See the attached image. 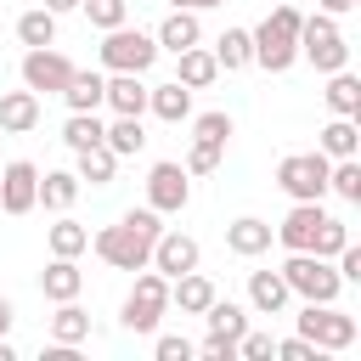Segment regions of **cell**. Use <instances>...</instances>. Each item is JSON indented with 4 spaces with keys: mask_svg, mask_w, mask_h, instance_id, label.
I'll return each instance as SVG.
<instances>
[{
    "mask_svg": "<svg viewBox=\"0 0 361 361\" xmlns=\"http://www.w3.org/2000/svg\"><path fill=\"white\" fill-rule=\"evenodd\" d=\"M152 350H158V361H186V355H192V344H186V338H175V333H164Z\"/></svg>",
    "mask_w": 361,
    "mask_h": 361,
    "instance_id": "cell-43",
    "label": "cell"
},
{
    "mask_svg": "<svg viewBox=\"0 0 361 361\" xmlns=\"http://www.w3.org/2000/svg\"><path fill=\"white\" fill-rule=\"evenodd\" d=\"M355 316H344V310H333V305H310L305 299V310H299V338H310L316 350H350L355 344Z\"/></svg>",
    "mask_w": 361,
    "mask_h": 361,
    "instance_id": "cell-8",
    "label": "cell"
},
{
    "mask_svg": "<svg viewBox=\"0 0 361 361\" xmlns=\"http://www.w3.org/2000/svg\"><path fill=\"white\" fill-rule=\"evenodd\" d=\"M158 62V39L152 34H141V28H107V39H102V68L107 73H147Z\"/></svg>",
    "mask_w": 361,
    "mask_h": 361,
    "instance_id": "cell-7",
    "label": "cell"
},
{
    "mask_svg": "<svg viewBox=\"0 0 361 361\" xmlns=\"http://www.w3.org/2000/svg\"><path fill=\"white\" fill-rule=\"evenodd\" d=\"M248 305H254L259 316H282V305H288L282 271H248Z\"/></svg>",
    "mask_w": 361,
    "mask_h": 361,
    "instance_id": "cell-20",
    "label": "cell"
},
{
    "mask_svg": "<svg viewBox=\"0 0 361 361\" xmlns=\"http://www.w3.org/2000/svg\"><path fill=\"white\" fill-rule=\"evenodd\" d=\"M85 338H90V316H85L73 299H62L56 316H51V344H73V350H79Z\"/></svg>",
    "mask_w": 361,
    "mask_h": 361,
    "instance_id": "cell-25",
    "label": "cell"
},
{
    "mask_svg": "<svg viewBox=\"0 0 361 361\" xmlns=\"http://www.w3.org/2000/svg\"><path fill=\"white\" fill-rule=\"evenodd\" d=\"M107 135V124L96 118V113H68V124H62V141L73 147V152H85V147H96Z\"/></svg>",
    "mask_w": 361,
    "mask_h": 361,
    "instance_id": "cell-33",
    "label": "cell"
},
{
    "mask_svg": "<svg viewBox=\"0 0 361 361\" xmlns=\"http://www.w3.org/2000/svg\"><path fill=\"white\" fill-rule=\"evenodd\" d=\"M107 147H113V158H135L141 147H147V130H141V118H130V113H113V124H107V135H102Z\"/></svg>",
    "mask_w": 361,
    "mask_h": 361,
    "instance_id": "cell-26",
    "label": "cell"
},
{
    "mask_svg": "<svg viewBox=\"0 0 361 361\" xmlns=\"http://www.w3.org/2000/svg\"><path fill=\"white\" fill-rule=\"evenodd\" d=\"M197 259H203V248H197V237H186V231H158V243H152V271L158 276H186V271H197Z\"/></svg>",
    "mask_w": 361,
    "mask_h": 361,
    "instance_id": "cell-11",
    "label": "cell"
},
{
    "mask_svg": "<svg viewBox=\"0 0 361 361\" xmlns=\"http://www.w3.org/2000/svg\"><path fill=\"white\" fill-rule=\"evenodd\" d=\"M327 192H338L344 203H361V164L355 158H333L327 164Z\"/></svg>",
    "mask_w": 361,
    "mask_h": 361,
    "instance_id": "cell-34",
    "label": "cell"
},
{
    "mask_svg": "<svg viewBox=\"0 0 361 361\" xmlns=\"http://www.w3.org/2000/svg\"><path fill=\"white\" fill-rule=\"evenodd\" d=\"M327 107L338 113V118H361V79L350 73V68H338V73H327Z\"/></svg>",
    "mask_w": 361,
    "mask_h": 361,
    "instance_id": "cell-23",
    "label": "cell"
},
{
    "mask_svg": "<svg viewBox=\"0 0 361 361\" xmlns=\"http://www.w3.org/2000/svg\"><path fill=\"white\" fill-rule=\"evenodd\" d=\"M355 147H361V130H355V118H338V113H333V124L322 130L316 152H327V158H355Z\"/></svg>",
    "mask_w": 361,
    "mask_h": 361,
    "instance_id": "cell-28",
    "label": "cell"
},
{
    "mask_svg": "<svg viewBox=\"0 0 361 361\" xmlns=\"http://www.w3.org/2000/svg\"><path fill=\"white\" fill-rule=\"evenodd\" d=\"M147 107H152L164 124H180V118L192 113V90H186L180 79H169V85H152V90H147Z\"/></svg>",
    "mask_w": 361,
    "mask_h": 361,
    "instance_id": "cell-24",
    "label": "cell"
},
{
    "mask_svg": "<svg viewBox=\"0 0 361 361\" xmlns=\"http://www.w3.org/2000/svg\"><path fill=\"white\" fill-rule=\"evenodd\" d=\"M73 79V62L62 56V51H51V45H34L28 56H23V85L34 90V96H62V85Z\"/></svg>",
    "mask_w": 361,
    "mask_h": 361,
    "instance_id": "cell-9",
    "label": "cell"
},
{
    "mask_svg": "<svg viewBox=\"0 0 361 361\" xmlns=\"http://www.w3.org/2000/svg\"><path fill=\"white\" fill-rule=\"evenodd\" d=\"M322 220H327V209H322V203H293V209H288V220L276 226L282 248H288V254H310V243H316Z\"/></svg>",
    "mask_w": 361,
    "mask_h": 361,
    "instance_id": "cell-13",
    "label": "cell"
},
{
    "mask_svg": "<svg viewBox=\"0 0 361 361\" xmlns=\"http://www.w3.org/2000/svg\"><path fill=\"white\" fill-rule=\"evenodd\" d=\"M327 152H288L276 164V186L293 197V203H322L327 197Z\"/></svg>",
    "mask_w": 361,
    "mask_h": 361,
    "instance_id": "cell-6",
    "label": "cell"
},
{
    "mask_svg": "<svg viewBox=\"0 0 361 361\" xmlns=\"http://www.w3.org/2000/svg\"><path fill=\"white\" fill-rule=\"evenodd\" d=\"M271 350H276V338H271V333H248V327L237 333V355H243V361H265Z\"/></svg>",
    "mask_w": 361,
    "mask_h": 361,
    "instance_id": "cell-40",
    "label": "cell"
},
{
    "mask_svg": "<svg viewBox=\"0 0 361 361\" xmlns=\"http://www.w3.org/2000/svg\"><path fill=\"white\" fill-rule=\"evenodd\" d=\"M203 322H209V333H220V338H237V333H243V327H248V310H243V305H231V299H220V293H214V299H209V305H203Z\"/></svg>",
    "mask_w": 361,
    "mask_h": 361,
    "instance_id": "cell-29",
    "label": "cell"
},
{
    "mask_svg": "<svg viewBox=\"0 0 361 361\" xmlns=\"http://www.w3.org/2000/svg\"><path fill=\"white\" fill-rule=\"evenodd\" d=\"M344 243H350V231H344V220H333V214H327V220H322V231H316V243H310V254H322V259H333V254H338Z\"/></svg>",
    "mask_w": 361,
    "mask_h": 361,
    "instance_id": "cell-38",
    "label": "cell"
},
{
    "mask_svg": "<svg viewBox=\"0 0 361 361\" xmlns=\"http://www.w3.org/2000/svg\"><path fill=\"white\" fill-rule=\"evenodd\" d=\"M158 231H164V226H158V209H130L118 226L96 231V254H102L113 271H147Z\"/></svg>",
    "mask_w": 361,
    "mask_h": 361,
    "instance_id": "cell-1",
    "label": "cell"
},
{
    "mask_svg": "<svg viewBox=\"0 0 361 361\" xmlns=\"http://www.w3.org/2000/svg\"><path fill=\"white\" fill-rule=\"evenodd\" d=\"M271 355H282V361H316V355H322V350H316V344H310V338H282V344H276V350H271Z\"/></svg>",
    "mask_w": 361,
    "mask_h": 361,
    "instance_id": "cell-42",
    "label": "cell"
},
{
    "mask_svg": "<svg viewBox=\"0 0 361 361\" xmlns=\"http://www.w3.org/2000/svg\"><path fill=\"white\" fill-rule=\"evenodd\" d=\"M73 197H79V175H73V169H45L39 203H45V209H73Z\"/></svg>",
    "mask_w": 361,
    "mask_h": 361,
    "instance_id": "cell-32",
    "label": "cell"
},
{
    "mask_svg": "<svg viewBox=\"0 0 361 361\" xmlns=\"http://www.w3.org/2000/svg\"><path fill=\"white\" fill-rule=\"evenodd\" d=\"M34 203H39V169L28 158H11L0 169V209L6 214H28Z\"/></svg>",
    "mask_w": 361,
    "mask_h": 361,
    "instance_id": "cell-12",
    "label": "cell"
},
{
    "mask_svg": "<svg viewBox=\"0 0 361 361\" xmlns=\"http://www.w3.org/2000/svg\"><path fill=\"white\" fill-rule=\"evenodd\" d=\"M102 102H107L113 113L141 118V113H147V85H141V73H113V79H107V90H102Z\"/></svg>",
    "mask_w": 361,
    "mask_h": 361,
    "instance_id": "cell-18",
    "label": "cell"
},
{
    "mask_svg": "<svg viewBox=\"0 0 361 361\" xmlns=\"http://www.w3.org/2000/svg\"><path fill=\"white\" fill-rule=\"evenodd\" d=\"M361 0H316V11H327V17H344V11H355Z\"/></svg>",
    "mask_w": 361,
    "mask_h": 361,
    "instance_id": "cell-44",
    "label": "cell"
},
{
    "mask_svg": "<svg viewBox=\"0 0 361 361\" xmlns=\"http://www.w3.org/2000/svg\"><path fill=\"white\" fill-rule=\"evenodd\" d=\"M6 333H11V305L0 299V338H6Z\"/></svg>",
    "mask_w": 361,
    "mask_h": 361,
    "instance_id": "cell-45",
    "label": "cell"
},
{
    "mask_svg": "<svg viewBox=\"0 0 361 361\" xmlns=\"http://www.w3.org/2000/svg\"><path fill=\"white\" fill-rule=\"evenodd\" d=\"M34 124H39V96H34L28 85H23V90H6V96H0V130H6V135H28Z\"/></svg>",
    "mask_w": 361,
    "mask_h": 361,
    "instance_id": "cell-14",
    "label": "cell"
},
{
    "mask_svg": "<svg viewBox=\"0 0 361 361\" xmlns=\"http://www.w3.org/2000/svg\"><path fill=\"white\" fill-rule=\"evenodd\" d=\"M102 90H107V79H102V73L73 68V79L62 85V102H68V113H96V107H102Z\"/></svg>",
    "mask_w": 361,
    "mask_h": 361,
    "instance_id": "cell-21",
    "label": "cell"
},
{
    "mask_svg": "<svg viewBox=\"0 0 361 361\" xmlns=\"http://www.w3.org/2000/svg\"><path fill=\"white\" fill-rule=\"evenodd\" d=\"M17 39L34 51V45H56V11H45V6H34V11H23L17 17Z\"/></svg>",
    "mask_w": 361,
    "mask_h": 361,
    "instance_id": "cell-30",
    "label": "cell"
},
{
    "mask_svg": "<svg viewBox=\"0 0 361 361\" xmlns=\"http://www.w3.org/2000/svg\"><path fill=\"white\" fill-rule=\"evenodd\" d=\"M214 62H220L226 73L248 68V62H254V39H248V28H226V34L214 39Z\"/></svg>",
    "mask_w": 361,
    "mask_h": 361,
    "instance_id": "cell-27",
    "label": "cell"
},
{
    "mask_svg": "<svg viewBox=\"0 0 361 361\" xmlns=\"http://www.w3.org/2000/svg\"><path fill=\"white\" fill-rule=\"evenodd\" d=\"M79 288H85V276H79V265L73 259H51L45 271H39V293L51 299V305H62V299H79Z\"/></svg>",
    "mask_w": 361,
    "mask_h": 361,
    "instance_id": "cell-19",
    "label": "cell"
},
{
    "mask_svg": "<svg viewBox=\"0 0 361 361\" xmlns=\"http://www.w3.org/2000/svg\"><path fill=\"white\" fill-rule=\"evenodd\" d=\"M152 39H158V51H186V45L203 39V23H197V11H175V6H169V17L158 23Z\"/></svg>",
    "mask_w": 361,
    "mask_h": 361,
    "instance_id": "cell-16",
    "label": "cell"
},
{
    "mask_svg": "<svg viewBox=\"0 0 361 361\" xmlns=\"http://www.w3.org/2000/svg\"><path fill=\"white\" fill-rule=\"evenodd\" d=\"M209 299H214V282H209L203 271H186V276L169 282V305H180V316H203Z\"/></svg>",
    "mask_w": 361,
    "mask_h": 361,
    "instance_id": "cell-22",
    "label": "cell"
},
{
    "mask_svg": "<svg viewBox=\"0 0 361 361\" xmlns=\"http://www.w3.org/2000/svg\"><path fill=\"white\" fill-rule=\"evenodd\" d=\"M169 6H175V11H197V0H169Z\"/></svg>",
    "mask_w": 361,
    "mask_h": 361,
    "instance_id": "cell-47",
    "label": "cell"
},
{
    "mask_svg": "<svg viewBox=\"0 0 361 361\" xmlns=\"http://www.w3.org/2000/svg\"><path fill=\"white\" fill-rule=\"evenodd\" d=\"M192 355H209V361H237V338H220V333H209L203 344H192Z\"/></svg>",
    "mask_w": 361,
    "mask_h": 361,
    "instance_id": "cell-41",
    "label": "cell"
},
{
    "mask_svg": "<svg viewBox=\"0 0 361 361\" xmlns=\"http://www.w3.org/2000/svg\"><path fill=\"white\" fill-rule=\"evenodd\" d=\"M73 6H79V0H45V11H56V17H62V11H73Z\"/></svg>",
    "mask_w": 361,
    "mask_h": 361,
    "instance_id": "cell-46",
    "label": "cell"
},
{
    "mask_svg": "<svg viewBox=\"0 0 361 361\" xmlns=\"http://www.w3.org/2000/svg\"><path fill=\"white\" fill-rule=\"evenodd\" d=\"M186 197H192L186 164H152V169H147V209H158V214H180Z\"/></svg>",
    "mask_w": 361,
    "mask_h": 361,
    "instance_id": "cell-10",
    "label": "cell"
},
{
    "mask_svg": "<svg viewBox=\"0 0 361 361\" xmlns=\"http://www.w3.org/2000/svg\"><path fill=\"white\" fill-rule=\"evenodd\" d=\"M79 11H85L102 34H107V28H118V23L130 17V0H79Z\"/></svg>",
    "mask_w": 361,
    "mask_h": 361,
    "instance_id": "cell-36",
    "label": "cell"
},
{
    "mask_svg": "<svg viewBox=\"0 0 361 361\" xmlns=\"http://www.w3.org/2000/svg\"><path fill=\"white\" fill-rule=\"evenodd\" d=\"M180 62H175V79L186 85V90H203V85H214L220 79V62H214V51H203V45H186V51H175Z\"/></svg>",
    "mask_w": 361,
    "mask_h": 361,
    "instance_id": "cell-17",
    "label": "cell"
},
{
    "mask_svg": "<svg viewBox=\"0 0 361 361\" xmlns=\"http://www.w3.org/2000/svg\"><path fill=\"white\" fill-rule=\"evenodd\" d=\"M282 282H288V293H299V299H310V305H333L338 288H344L338 271H333V259H322V254H288Z\"/></svg>",
    "mask_w": 361,
    "mask_h": 361,
    "instance_id": "cell-4",
    "label": "cell"
},
{
    "mask_svg": "<svg viewBox=\"0 0 361 361\" xmlns=\"http://www.w3.org/2000/svg\"><path fill=\"white\" fill-rule=\"evenodd\" d=\"M209 6H226V0H197V11H209Z\"/></svg>",
    "mask_w": 361,
    "mask_h": 361,
    "instance_id": "cell-48",
    "label": "cell"
},
{
    "mask_svg": "<svg viewBox=\"0 0 361 361\" xmlns=\"http://www.w3.org/2000/svg\"><path fill=\"white\" fill-rule=\"evenodd\" d=\"M192 141H231V113H203L197 124H192Z\"/></svg>",
    "mask_w": 361,
    "mask_h": 361,
    "instance_id": "cell-39",
    "label": "cell"
},
{
    "mask_svg": "<svg viewBox=\"0 0 361 361\" xmlns=\"http://www.w3.org/2000/svg\"><path fill=\"white\" fill-rule=\"evenodd\" d=\"M164 310H169V276H158L152 265L135 276V288L124 293V310H118V322L130 327V333H152L158 322H164Z\"/></svg>",
    "mask_w": 361,
    "mask_h": 361,
    "instance_id": "cell-5",
    "label": "cell"
},
{
    "mask_svg": "<svg viewBox=\"0 0 361 361\" xmlns=\"http://www.w3.org/2000/svg\"><path fill=\"white\" fill-rule=\"evenodd\" d=\"M90 248V231L79 226V220H56L51 226V254H62V259H79Z\"/></svg>",
    "mask_w": 361,
    "mask_h": 361,
    "instance_id": "cell-35",
    "label": "cell"
},
{
    "mask_svg": "<svg viewBox=\"0 0 361 361\" xmlns=\"http://www.w3.org/2000/svg\"><path fill=\"white\" fill-rule=\"evenodd\" d=\"M299 56H310L316 73H338V68L350 62V45H344V34H338V23H333L327 11L299 17Z\"/></svg>",
    "mask_w": 361,
    "mask_h": 361,
    "instance_id": "cell-3",
    "label": "cell"
},
{
    "mask_svg": "<svg viewBox=\"0 0 361 361\" xmlns=\"http://www.w3.org/2000/svg\"><path fill=\"white\" fill-rule=\"evenodd\" d=\"M248 39H254V62H259L265 73H288V68L299 62V6L282 0Z\"/></svg>",
    "mask_w": 361,
    "mask_h": 361,
    "instance_id": "cell-2",
    "label": "cell"
},
{
    "mask_svg": "<svg viewBox=\"0 0 361 361\" xmlns=\"http://www.w3.org/2000/svg\"><path fill=\"white\" fill-rule=\"evenodd\" d=\"M271 237H276V231H271L265 220H254V214H243V220H231V226H226V248H231L237 259L265 254V248H271Z\"/></svg>",
    "mask_w": 361,
    "mask_h": 361,
    "instance_id": "cell-15",
    "label": "cell"
},
{
    "mask_svg": "<svg viewBox=\"0 0 361 361\" xmlns=\"http://www.w3.org/2000/svg\"><path fill=\"white\" fill-rule=\"evenodd\" d=\"M113 169H118L113 147H107V141H96V147H85V152H79V169H73V175H79V180H90V186H107V180H113Z\"/></svg>",
    "mask_w": 361,
    "mask_h": 361,
    "instance_id": "cell-31",
    "label": "cell"
},
{
    "mask_svg": "<svg viewBox=\"0 0 361 361\" xmlns=\"http://www.w3.org/2000/svg\"><path fill=\"white\" fill-rule=\"evenodd\" d=\"M220 141H192V152H186V175H214L220 169Z\"/></svg>",
    "mask_w": 361,
    "mask_h": 361,
    "instance_id": "cell-37",
    "label": "cell"
}]
</instances>
